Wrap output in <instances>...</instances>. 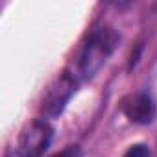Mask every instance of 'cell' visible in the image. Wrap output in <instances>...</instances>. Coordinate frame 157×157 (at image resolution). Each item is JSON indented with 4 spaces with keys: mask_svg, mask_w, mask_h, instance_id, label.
<instances>
[{
    "mask_svg": "<svg viewBox=\"0 0 157 157\" xmlns=\"http://www.w3.org/2000/svg\"><path fill=\"white\" fill-rule=\"evenodd\" d=\"M117 43H118V35L113 28H109V26L94 28L89 35L87 44L83 46V54H82V61H80L82 74L85 78L94 76L102 68V65L107 61V57L115 50Z\"/></svg>",
    "mask_w": 157,
    "mask_h": 157,
    "instance_id": "1",
    "label": "cell"
},
{
    "mask_svg": "<svg viewBox=\"0 0 157 157\" xmlns=\"http://www.w3.org/2000/svg\"><path fill=\"white\" fill-rule=\"evenodd\" d=\"M52 137H54V129L46 120L30 122L19 135L17 155L19 157H41L50 146Z\"/></svg>",
    "mask_w": 157,
    "mask_h": 157,
    "instance_id": "2",
    "label": "cell"
},
{
    "mask_svg": "<svg viewBox=\"0 0 157 157\" xmlns=\"http://www.w3.org/2000/svg\"><path fill=\"white\" fill-rule=\"evenodd\" d=\"M74 89H76L74 78L68 72H61L50 83V87L46 89V93L43 96V104H41L43 115L48 117V118L57 117L65 109V105L70 100V96L74 94Z\"/></svg>",
    "mask_w": 157,
    "mask_h": 157,
    "instance_id": "3",
    "label": "cell"
},
{
    "mask_svg": "<svg viewBox=\"0 0 157 157\" xmlns=\"http://www.w3.org/2000/svg\"><path fill=\"white\" fill-rule=\"evenodd\" d=\"M122 109H124V113L129 120L139 122V124H148L153 117V104H151L150 96L144 94V93L129 96L124 102Z\"/></svg>",
    "mask_w": 157,
    "mask_h": 157,
    "instance_id": "4",
    "label": "cell"
},
{
    "mask_svg": "<svg viewBox=\"0 0 157 157\" xmlns=\"http://www.w3.org/2000/svg\"><path fill=\"white\" fill-rule=\"evenodd\" d=\"M148 155H150V151H148V146H144V144H133L124 153V157H148Z\"/></svg>",
    "mask_w": 157,
    "mask_h": 157,
    "instance_id": "5",
    "label": "cell"
},
{
    "mask_svg": "<svg viewBox=\"0 0 157 157\" xmlns=\"http://www.w3.org/2000/svg\"><path fill=\"white\" fill-rule=\"evenodd\" d=\"M78 153H80V150H78L76 146H70V148H67L65 151H61V153L56 155V157H78Z\"/></svg>",
    "mask_w": 157,
    "mask_h": 157,
    "instance_id": "6",
    "label": "cell"
}]
</instances>
